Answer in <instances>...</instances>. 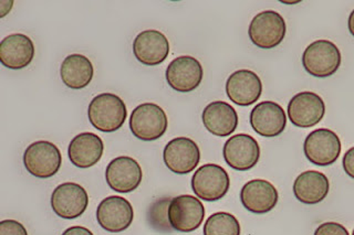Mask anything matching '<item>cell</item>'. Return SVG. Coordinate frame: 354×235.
Masks as SVG:
<instances>
[{"mask_svg": "<svg viewBox=\"0 0 354 235\" xmlns=\"http://www.w3.org/2000/svg\"><path fill=\"white\" fill-rule=\"evenodd\" d=\"M339 48L329 40H317L308 45L302 54V64L310 75L315 78H329L341 65Z\"/></svg>", "mask_w": 354, "mask_h": 235, "instance_id": "obj_3", "label": "cell"}, {"mask_svg": "<svg viewBox=\"0 0 354 235\" xmlns=\"http://www.w3.org/2000/svg\"><path fill=\"white\" fill-rule=\"evenodd\" d=\"M143 179L140 163L134 158L120 156L109 163L105 169V180L112 190L130 194L136 190Z\"/></svg>", "mask_w": 354, "mask_h": 235, "instance_id": "obj_10", "label": "cell"}, {"mask_svg": "<svg viewBox=\"0 0 354 235\" xmlns=\"http://www.w3.org/2000/svg\"><path fill=\"white\" fill-rule=\"evenodd\" d=\"M191 185L198 199L208 202L218 201L230 191V174L219 165L206 163L199 167L193 174Z\"/></svg>", "mask_w": 354, "mask_h": 235, "instance_id": "obj_4", "label": "cell"}, {"mask_svg": "<svg viewBox=\"0 0 354 235\" xmlns=\"http://www.w3.org/2000/svg\"><path fill=\"white\" fill-rule=\"evenodd\" d=\"M0 235H28V232L20 222L8 218L0 222Z\"/></svg>", "mask_w": 354, "mask_h": 235, "instance_id": "obj_26", "label": "cell"}, {"mask_svg": "<svg viewBox=\"0 0 354 235\" xmlns=\"http://www.w3.org/2000/svg\"><path fill=\"white\" fill-rule=\"evenodd\" d=\"M326 104L313 92H300L288 104V117L299 128H311L324 119Z\"/></svg>", "mask_w": 354, "mask_h": 235, "instance_id": "obj_13", "label": "cell"}, {"mask_svg": "<svg viewBox=\"0 0 354 235\" xmlns=\"http://www.w3.org/2000/svg\"><path fill=\"white\" fill-rule=\"evenodd\" d=\"M226 94L236 105H252L263 94V82L254 71L238 70L227 79Z\"/></svg>", "mask_w": 354, "mask_h": 235, "instance_id": "obj_17", "label": "cell"}, {"mask_svg": "<svg viewBox=\"0 0 354 235\" xmlns=\"http://www.w3.org/2000/svg\"><path fill=\"white\" fill-rule=\"evenodd\" d=\"M165 166L176 174H191L201 161V150L193 139L176 137L167 143L163 152Z\"/></svg>", "mask_w": 354, "mask_h": 235, "instance_id": "obj_14", "label": "cell"}, {"mask_svg": "<svg viewBox=\"0 0 354 235\" xmlns=\"http://www.w3.org/2000/svg\"><path fill=\"white\" fill-rule=\"evenodd\" d=\"M62 235H94L90 229L80 225L70 227L62 233Z\"/></svg>", "mask_w": 354, "mask_h": 235, "instance_id": "obj_29", "label": "cell"}, {"mask_svg": "<svg viewBox=\"0 0 354 235\" xmlns=\"http://www.w3.org/2000/svg\"><path fill=\"white\" fill-rule=\"evenodd\" d=\"M134 220V210L129 200L123 196H110L100 202L97 221L100 227L110 233L123 232Z\"/></svg>", "mask_w": 354, "mask_h": 235, "instance_id": "obj_12", "label": "cell"}, {"mask_svg": "<svg viewBox=\"0 0 354 235\" xmlns=\"http://www.w3.org/2000/svg\"><path fill=\"white\" fill-rule=\"evenodd\" d=\"M88 205V192L79 183H61L51 194V207L59 218L66 220L80 218Z\"/></svg>", "mask_w": 354, "mask_h": 235, "instance_id": "obj_9", "label": "cell"}, {"mask_svg": "<svg viewBox=\"0 0 354 235\" xmlns=\"http://www.w3.org/2000/svg\"><path fill=\"white\" fill-rule=\"evenodd\" d=\"M136 60L147 67L163 63L169 54V42L158 30L142 31L133 42Z\"/></svg>", "mask_w": 354, "mask_h": 235, "instance_id": "obj_18", "label": "cell"}, {"mask_svg": "<svg viewBox=\"0 0 354 235\" xmlns=\"http://www.w3.org/2000/svg\"><path fill=\"white\" fill-rule=\"evenodd\" d=\"M104 152L101 137L94 133H81L70 141L68 156L72 165L77 168L86 169L97 165Z\"/></svg>", "mask_w": 354, "mask_h": 235, "instance_id": "obj_21", "label": "cell"}, {"mask_svg": "<svg viewBox=\"0 0 354 235\" xmlns=\"http://www.w3.org/2000/svg\"><path fill=\"white\" fill-rule=\"evenodd\" d=\"M88 116L94 128L103 133H113L127 121V105L118 95L102 93L88 104Z\"/></svg>", "mask_w": 354, "mask_h": 235, "instance_id": "obj_1", "label": "cell"}, {"mask_svg": "<svg viewBox=\"0 0 354 235\" xmlns=\"http://www.w3.org/2000/svg\"><path fill=\"white\" fill-rule=\"evenodd\" d=\"M205 218V207L202 201L191 194L175 196L167 207L169 227L182 233L196 231Z\"/></svg>", "mask_w": 354, "mask_h": 235, "instance_id": "obj_5", "label": "cell"}, {"mask_svg": "<svg viewBox=\"0 0 354 235\" xmlns=\"http://www.w3.org/2000/svg\"><path fill=\"white\" fill-rule=\"evenodd\" d=\"M167 127V115L163 108L155 103H142L131 114V132L141 141H156L166 133Z\"/></svg>", "mask_w": 354, "mask_h": 235, "instance_id": "obj_2", "label": "cell"}, {"mask_svg": "<svg viewBox=\"0 0 354 235\" xmlns=\"http://www.w3.org/2000/svg\"><path fill=\"white\" fill-rule=\"evenodd\" d=\"M352 235H354V229H353V232H352Z\"/></svg>", "mask_w": 354, "mask_h": 235, "instance_id": "obj_32", "label": "cell"}, {"mask_svg": "<svg viewBox=\"0 0 354 235\" xmlns=\"http://www.w3.org/2000/svg\"><path fill=\"white\" fill-rule=\"evenodd\" d=\"M93 65L86 57L82 54H70L61 64V80L69 89H84L93 79Z\"/></svg>", "mask_w": 354, "mask_h": 235, "instance_id": "obj_24", "label": "cell"}, {"mask_svg": "<svg viewBox=\"0 0 354 235\" xmlns=\"http://www.w3.org/2000/svg\"><path fill=\"white\" fill-rule=\"evenodd\" d=\"M315 235H350L346 227L337 222H326L317 227Z\"/></svg>", "mask_w": 354, "mask_h": 235, "instance_id": "obj_27", "label": "cell"}, {"mask_svg": "<svg viewBox=\"0 0 354 235\" xmlns=\"http://www.w3.org/2000/svg\"><path fill=\"white\" fill-rule=\"evenodd\" d=\"M165 76L171 89L180 93H189L202 83L204 70L197 59L182 56L169 64Z\"/></svg>", "mask_w": 354, "mask_h": 235, "instance_id": "obj_15", "label": "cell"}, {"mask_svg": "<svg viewBox=\"0 0 354 235\" xmlns=\"http://www.w3.org/2000/svg\"><path fill=\"white\" fill-rule=\"evenodd\" d=\"M286 32L285 19L274 10H265L256 14L248 29L252 43L265 50L278 47L285 39Z\"/></svg>", "mask_w": 354, "mask_h": 235, "instance_id": "obj_7", "label": "cell"}, {"mask_svg": "<svg viewBox=\"0 0 354 235\" xmlns=\"http://www.w3.org/2000/svg\"><path fill=\"white\" fill-rule=\"evenodd\" d=\"M279 194L272 183L267 180L254 179L243 185L241 201L243 207L254 214H265L274 209Z\"/></svg>", "mask_w": 354, "mask_h": 235, "instance_id": "obj_19", "label": "cell"}, {"mask_svg": "<svg viewBox=\"0 0 354 235\" xmlns=\"http://www.w3.org/2000/svg\"><path fill=\"white\" fill-rule=\"evenodd\" d=\"M283 3H287V5H296L299 1H282Z\"/></svg>", "mask_w": 354, "mask_h": 235, "instance_id": "obj_31", "label": "cell"}, {"mask_svg": "<svg viewBox=\"0 0 354 235\" xmlns=\"http://www.w3.org/2000/svg\"><path fill=\"white\" fill-rule=\"evenodd\" d=\"M223 156L230 168L238 172H247L259 161L260 146L252 136L237 134L227 139L223 148Z\"/></svg>", "mask_w": 354, "mask_h": 235, "instance_id": "obj_11", "label": "cell"}, {"mask_svg": "<svg viewBox=\"0 0 354 235\" xmlns=\"http://www.w3.org/2000/svg\"><path fill=\"white\" fill-rule=\"evenodd\" d=\"M24 165L35 177L48 179L60 170L62 156L58 147L51 141H35L25 150Z\"/></svg>", "mask_w": 354, "mask_h": 235, "instance_id": "obj_6", "label": "cell"}, {"mask_svg": "<svg viewBox=\"0 0 354 235\" xmlns=\"http://www.w3.org/2000/svg\"><path fill=\"white\" fill-rule=\"evenodd\" d=\"M330 183L326 174L308 170L299 174L293 183V194L304 205H317L329 194Z\"/></svg>", "mask_w": 354, "mask_h": 235, "instance_id": "obj_23", "label": "cell"}, {"mask_svg": "<svg viewBox=\"0 0 354 235\" xmlns=\"http://www.w3.org/2000/svg\"><path fill=\"white\" fill-rule=\"evenodd\" d=\"M35 58L32 40L24 34H12L0 42V62L10 70L27 68Z\"/></svg>", "mask_w": 354, "mask_h": 235, "instance_id": "obj_20", "label": "cell"}, {"mask_svg": "<svg viewBox=\"0 0 354 235\" xmlns=\"http://www.w3.org/2000/svg\"><path fill=\"white\" fill-rule=\"evenodd\" d=\"M241 223L228 212L214 213L206 220L203 229L204 235H241Z\"/></svg>", "mask_w": 354, "mask_h": 235, "instance_id": "obj_25", "label": "cell"}, {"mask_svg": "<svg viewBox=\"0 0 354 235\" xmlns=\"http://www.w3.org/2000/svg\"><path fill=\"white\" fill-rule=\"evenodd\" d=\"M202 119L205 128L218 137H228L238 127L237 112L223 101L209 103L203 111Z\"/></svg>", "mask_w": 354, "mask_h": 235, "instance_id": "obj_22", "label": "cell"}, {"mask_svg": "<svg viewBox=\"0 0 354 235\" xmlns=\"http://www.w3.org/2000/svg\"><path fill=\"white\" fill-rule=\"evenodd\" d=\"M348 27L350 34L354 37V9L353 12H352L351 14H350V16H348Z\"/></svg>", "mask_w": 354, "mask_h": 235, "instance_id": "obj_30", "label": "cell"}, {"mask_svg": "<svg viewBox=\"0 0 354 235\" xmlns=\"http://www.w3.org/2000/svg\"><path fill=\"white\" fill-rule=\"evenodd\" d=\"M342 166L348 177L354 179V147H351L343 156Z\"/></svg>", "mask_w": 354, "mask_h": 235, "instance_id": "obj_28", "label": "cell"}, {"mask_svg": "<svg viewBox=\"0 0 354 235\" xmlns=\"http://www.w3.org/2000/svg\"><path fill=\"white\" fill-rule=\"evenodd\" d=\"M249 122L252 130L266 139H274L285 130L287 115L278 103L265 101L258 103L250 112Z\"/></svg>", "mask_w": 354, "mask_h": 235, "instance_id": "obj_16", "label": "cell"}, {"mask_svg": "<svg viewBox=\"0 0 354 235\" xmlns=\"http://www.w3.org/2000/svg\"><path fill=\"white\" fill-rule=\"evenodd\" d=\"M341 150L339 136L328 128L313 130L304 139V155L315 166H331L341 155Z\"/></svg>", "mask_w": 354, "mask_h": 235, "instance_id": "obj_8", "label": "cell"}]
</instances>
